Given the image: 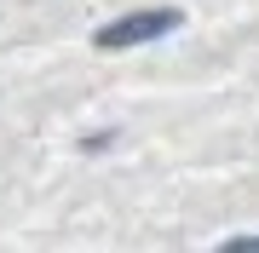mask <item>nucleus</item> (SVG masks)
<instances>
[{
  "mask_svg": "<svg viewBox=\"0 0 259 253\" xmlns=\"http://www.w3.org/2000/svg\"><path fill=\"white\" fill-rule=\"evenodd\" d=\"M173 23H185L179 12H133V18H121L110 29H98V46L104 52H121V46H144V40H161Z\"/></svg>",
  "mask_w": 259,
  "mask_h": 253,
  "instance_id": "f257e3e1",
  "label": "nucleus"
},
{
  "mask_svg": "<svg viewBox=\"0 0 259 253\" xmlns=\"http://www.w3.org/2000/svg\"><path fill=\"white\" fill-rule=\"evenodd\" d=\"M231 247H259V236H231Z\"/></svg>",
  "mask_w": 259,
  "mask_h": 253,
  "instance_id": "f03ea898",
  "label": "nucleus"
}]
</instances>
